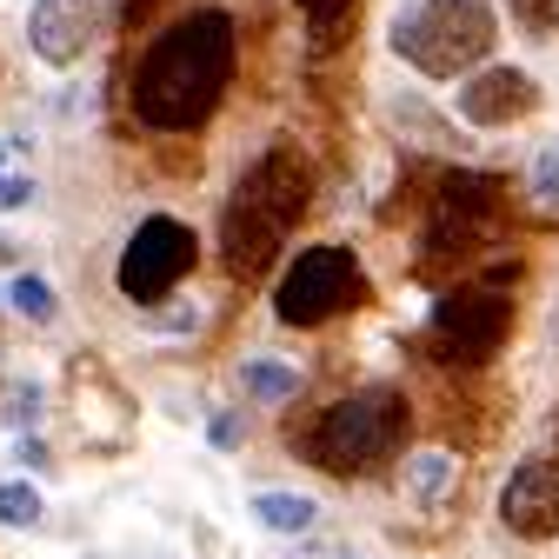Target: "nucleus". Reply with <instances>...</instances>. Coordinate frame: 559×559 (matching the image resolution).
<instances>
[{
	"mask_svg": "<svg viewBox=\"0 0 559 559\" xmlns=\"http://www.w3.org/2000/svg\"><path fill=\"white\" fill-rule=\"evenodd\" d=\"M14 453H21V466H47V447H40L34 433H21V440H14Z\"/></svg>",
	"mask_w": 559,
	"mask_h": 559,
	"instance_id": "26",
	"label": "nucleus"
},
{
	"mask_svg": "<svg viewBox=\"0 0 559 559\" xmlns=\"http://www.w3.org/2000/svg\"><path fill=\"white\" fill-rule=\"evenodd\" d=\"M200 260V240L180 214H147L133 227V240L120 247V266H114V287L133 300V307H160L180 294V280L193 273Z\"/></svg>",
	"mask_w": 559,
	"mask_h": 559,
	"instance_id": "8",
	"label": "nucleus"
},
{
	"mask_svg": "<svg viewBox=\"0 0 559 559\" xmlns=\"http://www.w3.org/2000/svg\"><path fill=\"white\" fill-rule=\"evenodd\" d=\"M27 200H34V174L8 167V174H0V214H8V206H27Z\"/></svg>",
	"mask_w": 559,
	"mask_h": 559,
	"instance_id": "23",
	"label": "nucleus"
},
{
	"mask_svg": "<svg viewBox=\"0 0 559 559\" xmlns=\"http://www.w3.org/2000/svg\"><path fill=\"white\" fill-rule=\"evenodd\" d=\"M154 8H160V0H120V21L140 27V21H154Z\"/></svg>",
	"mask_w": 559,
	"mask_h": 559,
	"instance_id": "25",
	"label": "nucleus"
},
{
	"mask_svg": "<svg viewBox=\"0 0 559 559\" xmlns=\"http://www.w3.org/2000/svg\"><path fill=\"white\" fill-rule=\"evenodd\" d=\"M393 53L427 81H453V74H473L486 67L500 40V14L486 0H406L386 27Z\"/></svg>",
	"mask_w": 559,
	"mask_h": 559,
	"instance_id": "4",
	"label": "nucleus"
},
{
	"mask_svg": "<svg viewBox=\"0 0 559 559\" xmlns=\"http://www.w3.org/2000/svg\"><path fill=\"white\" fill-rule=\"evenodd\" d=\"M400 479H406V493H413L419 507H440L453 486H460V466H453V453H406Z\"/></svg>",
	"mask_w": 559,
	"mask_h": 559,
	"instance_id": "13",
	"label": "nucleus"
},
{
	"mask_svg": "<svg viewBox=\"0 0 559 559\" xmlns=\"http://www.w3.org/2000/svg\"><path fill=\"white\" fill-rule=\"evenodd\" d=\"M100 14H107V0H40L27 14V40H34V53L47 67H74L94 47Z\"/></svg>",
	"mask_w": 559,
	"mask_h": 559,
	"instance_id": "11",
	"label": "nucleus"
},
{
	"mask_svg": "<svg viewBox=\"0 0 559 559\" xmlns=\"http://www.w3.org/2000/svg\"><path fill=\"white\" fill-rule=\"evenodd\" d=\"M193 307H180V300H160V333H193Z\"/></svg>",
	"mask_w": 559,
	"mask_h": 559,
	"instance_id": "24",
	"label": "nucleus"
},
{
	"mask_svg": "<svg viewBox=\"0 0 559 559\" xmlns=\"http://www.w3.org/2000/svg\"><path fill=\"white\" fill-rule=\"evenodd\" d=\"M500 526L520 539H552L559 533V433H546L500 486Z\"/></svg>",
	"mask_w": 559,
	"mask_h": 559,
	"instance_id": "9",
	"label": "nucleus"
},
{
	"mask_svg": "<svg viewBox=\"0 0 559 559\" xmlns=\"http://www.w3.org/2000/svg\"><path fill=\"white\" fill-rule=\"evenodd\" d=\"M34 160V133L27 127H0V174L8 167H27Z\"/></svg>",
	"mask_w": 559,
	"mask_h": 559,
	"instance_id": "21",
	"label": "nucleus"
},
{
	"mask_svg": "<svg viewBox=\"0 0 559 559\" xmlns=\"http://www.w3.org/2000/svg\"><path fill=\"white\" fill-rule=\"evenodd\" d=\"M253 520H260L266 533H307V526L320 520V507H313L307 493H260V500H253Z\"/></svg>",
	"mask_w": 559,
	"mask_h": 559,
	"instance_id": "15",
	"label": "nucleus"
},
{
	"mask_svg": "<svg viewBox=\"0 0 559 559\" xmlns=\"http://www.w3.org/2000/svg\"><path fill=\"white\" fill-rule=\"evenodd\" d=\"M313 200V160L294 140H273V147L240 174V187L221 206V260L234 280H266L287 253L294 227L307 221Z\"/></svg>",
	"mask_w": 559,
	"mask_h": 559,
	"instance_id": "2",
	"label": "nucleus"
},
{
	"mask_svg": "<svg viewBox=\"0 0 559 559\" xmlns=\"http://www.w3.org/2000/svg\"><path fill=\"white\" fill-rule=\"evenodd\" d=\"M8 307H14V313H27L34 326H47V320L60 313V300H53V287H47L40 273H14V280H8Z\"/></svg>",
	"mask_w": 559,
	"mask_h": 559,
	"instance_id": "16",
	"label": "nucleus"
},
{
	"mask_svg": "<svg viewBox=\"0 0 559 559\" xmlns=\"http://www.w3.org/2000/svg\"><path fill=\"white\" fill-rule=\"evenodd\" d=\"M367 266L354 247H307L294 266L273 280V320L280 326H326L340 313L367 307Z\"/></svg>",
	"mask_w": 559,
	"mask_h": 559,
	"instance_id": "7",
	"label": "nucleus"
},
{
	"mask_svg": "<svg viewBox=\"0 0 559 559\" xmlns=\"http://www.w3.org/2000/svg\"><path fill=\"white\" fill-rule=\"evenodd\" d=\"M406 440H413V406H406L400 386L380 380V386H360V393L333 400L300 433V453L333 479H367V473L393 466L406 453Z\"/></svg>",
	"mask_w": 559,
	"mask_h": 559,
	"instance_id": "3",
	"label": "nucleus"
},
{
	"mask_svg": "<svg viewBox=\"0 0 559 559\" xmlns=\"http://www.w3.org/2000/svg\"><path fill=\"white\" fill-rule=\"evenodd\" d=\"M234 53H240V27L227 8H187L174 14L154 47L133 60V120L147 133H200L214 120V107L227 100L234 81Z\"/></svg>",
	"mask_w": 559,
	"mask_h": 559,
	"instance_id": "1",
	"label": "nucleus"
},
{
	"mask_svg": "<svg viewBox=\"0 0 559 559\" xmlns=\"http://www.w3.org/2000/svg\"><path fill=\"white\" fill-rule=\"evenodd\" d=\"M507 227V180L486 167H447L427 200V227H419V273L466 266L479 247H493Z\"/></svg>",
	"mask_w": 559,
	"mask_h": 559,
	"instance_id": "5",
	"label": "nucleus"
},
{
	"mask_svg": "<svg viewBox=\"0 0 559 559\" xmlns=\"http://www.w3.org/2000/svg\"><path fill=\"white\" fill-rule=\"evenodd\" d=\"M240 386H247V400L280 406V400L300 393V367H287V360H247V367H240Z\"/></svg>",
	"mask_w": 559,
	"mask_h": 559,
	"instance_id": "14",
	"label": "nucleus"
},
{
	"mask_svg": "<svg viewBox=\"0 0 559 559\" xmlns=\"http://www.w3.org/2000/svg\"><path fill=\"white\" fill-rule=\"evenodd\" d=\"M500 8L533 34H559V0H500Z\"/></svg>",
	"mask_w": 559,
	"mask_h": 559,
	"instance_id": "19",
	"label": "nucleus"
},
{
	"mask_svg": "<svg viewBox=\"0 0 559 559\" xmlns=\"http://www.w3.org/2000/svg\"><path fill=\"white\" fill-rule=\"evenodd\" d=\"M526 187H533V200H539V206H559V140H546V147L533 154Z\"/></svg>",
	"mask_w": 559,
	"mask_h": 559,
	"instance_id": "18",
	"label": "nucleus"
},
{
	"mask_svg": "<svg viewBox=\"0 0 559 559\" xmlns=\"http://www.w3.org/2000/svg\"><path fill=\"white\" fill-rule=\"evenodd\" d=\"M0 413H8V427H34L40 419V386H8V400H0Z\"/></svg>",
	"mask_w": 559,
	"mask_h": 559,
	"instance_id": "20",
	"label": "nucleus"
},
{
	"mask_svg": "<svg viewBox=\"0 0 559 559\" xmlns=\"http://www.w3.org/2000/svg\"><path fill=\"white\" fill-rule=\"evenodd\" d=\"M520 266H493V273H479V280H466V287H453V294H440L433 300V313H427V354L440 360V367H486L507 346V333H513V294H507V280H513Z\"/></svg>",
	"mask_w": 559,
	"mask_h": 559,
	"instance_id": "6",
	"label": "nucleus"
},
{
	"mask_svg": "<svg viewBox=\"0 0 559 559\" xmlns=\"http://www.w3.org/2000/svg\"><path fill=\"white\" fill-rule=\"evenodd\" d=\"M206 440H214L221 453H234V447L247 440V419H240V413H214V419H206Z\"/></svg>",
	"mask_w": 559,
	"mask_h": 559,
	"instance_id": "22",
	"label": "nucleus"
},
{
	"mask_svg": "<svg viewBox=\"0 0 559 559\" xmlns=\"http://www.w3.org/2000/svg\"><path fill=\"white\" fill-rule=\"evenodd\" d=\"M40 513H47V500H40V486L34 479H8L0 486V526H40Z\"/></svg>",
	"mask_w": 559,
	"mask_h": 559,
	"instance_id": "17",
	"label": "nucleus"
},
{
	"mask_svg": "<svg viewBox=\"0 0 559 559\" xmlns=\"http://www.w3.org/2000/svg\"><path fill=\"white\" fill-rule=\"evenodd\" d=\"M453 107H460L466 127H513V120H533L539 114V81L526 74V67L493 60V67H473V74L460 81Z\"/></svg>",
	"mask_w": 559,
	"mask_h": 559,
	"instance_id": "10",
	"label": "nucleus"
},
{
	"mask_svg": "<svg viewBox=\"0 0 559 559\" xmlns=\"http://www.w3.org/2000/svg\"><path fill=\"white\" fill-rule=\"evenodd\" d=\"M8 260H14V247H8V240H0V266H8Z\"/></svg>",
	"mask_w": 559,
	"mask_h": 559,
	"instance_id": "27",
	"label": "nucleus"
},
{
	"mask_svg": "<svg viewBox=\"0 0 559 559\" xmlns=\"http://www.w3.org/2000/svg\"><path fill=\"white\" fill-rule=\"evenodd\" d=\"M294 8L307 14V53L313 60L333 53V47H346L354 27H360V0H294Z\"/></svg>",
	"mask_w": 559,
	"mask_h": 559,
	"instance_id": "12",
	"label": "nucleus"
}]
</instances>
